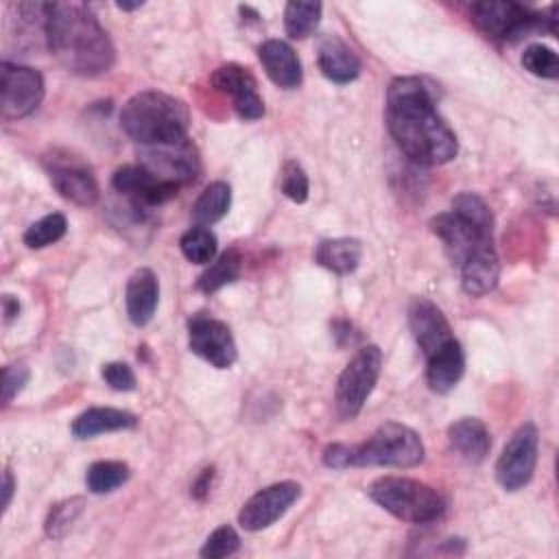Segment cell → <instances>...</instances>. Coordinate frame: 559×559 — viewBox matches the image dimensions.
Returning a JSON list of instances; mask_svg holds the SVG:
<instances>
[{"mask_svg":"<svg viewBox=\"0 0 559 559\" xmlns=\"http://www.w3.org/2000/svg\"><path fill=\"white\" fill-rule=\"evenodd\" d=\"M539 435L535 424H522L496 461V478L504 491H518L531 483L537 465Z\"/></svg>","mask_w":559,"mask_h":559,"instance_id":"8","label":"cell"},{"mask_svg":"<svg viewBox=\"0 0 559 559\" xmlns=\"http://www.w3.org/2000/svg\"><path fill=\"white\" fill-rule=\"evenodd\" d=\"M138 424V417L129 411L122 408H111V406H94L83 411L70 426L72 435L76 439H92L103 432H114V430H124L133 428Z\"/></svg>","mask_w":559,"mask_h":559,"instance_id":"24","label":"cell"},{"mask_svg":"<svg viewBox=\"0 0 559 559\" xmlns=\"http://www.w3.org/2000/svg\"><path fill=\"white\" fill-rule=\"evenodd\" d=\"M522 66L535 76L557 79L559 76V59L557 52L544 44H531L522 55Z\"/></svg>","mask_w":559,"mask_h":559,"instance_id":"34","label":"cell"},{"mask_svg":"<svg viewBox=\"0 0 559 559\" xmlns=\"http://www.w3.org/2000/svg\"><path fill=\"white\" fill-rule=\"evenodd\" d=\"M280 188H282L284 197L295 201V203H304L308 199L310 183H308V175H306V170L301 168L299 162H295V159L284 162L282 177H280Z\"/></svg>","mask_w":559,"mask_h":559,"instance_id":"35","label":"cell"},{"mask_svg":"<svg viewBox=\"0 0 559 559\" xmlns=\"http://www.w3.org/2000/svg\"><path fill=\"white\" fill-rule=\"evenodd\" d=\"M430 229L443 242L445 255L456 266H461L480 245L493 242L491 234L478 229L474 223H469L467 218H463L454 210L437 214L430 221Z\"/></svg>","mask_w":559,"mask_h":559,"instance_id":"13","label":"cell"},{"mask_svg":"<svg viewBox=\"0 0 559 559\" xmlns=\"http://www.w3.org/2000/svg\"><path fill=\"white\" fill-rule=\"evenodd\" d=\"M450 445L459 452L467 463H483L489 454L491 439L487 426L478 417H461L448 428Z\"/></svg>","mask_w":559,"mask_h":559,"instance_id":"23","label":"cell"},{"mask_svg":"<svg viewBox=\"0 0 559 559\" xmlns=\"http://www.w3.org/2000/svg\"><path fill=\"white\" fill-rule=\"evenodd\" d=\"M212 478H214V467H207L203 469V474L197 478V483L192 485V496L194 498H205L207 491H210V485H212Z\"/></svg>","mask_w":559,"mask_h":559,"instance_id":"39","label":"cell"},{"mask_svg":"<svg viewBox=\"0 0 559 559\" xmlns=\"http://www.w3.org/2000/svg\"><path fill=\"white\" fill-rule=\"evenodd\" d=\"M258 57L269 79L282 90H295L301 85V61L290 44L284 39H266L258 48Z\"/></svg>","mask_w":559,"mask_h":559,"instance_id":"18","label":"cell"},{"mask_svg":"<svg viewBox=\"0 0 559 559\" xmlns=\"http://www.w3.org/2000/svg\"><path fill=\"white\" fill-rule=\"evenodd\" d=\"M386 127L400 151L421 166L456 157V133L437 111L435 85L421 76H397L386 90Z\"/></svg>","mask_w":559,"mask_h":559,"instance_id":"1","label":"cell"},{"mask_svg":"<svg viewBox=\"0 0 559 559\" xmlns=\"http://www.w3.org/2000/svg\"><path fill=\"white\" fill-rule=\"evenodd\" d=\"M323 7L319 2H288L284 9V28L293 39H306L321 22Z\"/></svg>","mask_w":559,"mask_h":559,"instance_id":"28","label":"cell"},{"mask_svg":"<svg viewBox=\"0 0 559 559\" xmlns=\"http://www.w3.org/2000/svg\"><path fill=\"white\" fill-rule=\"evenodd\" d=\"M2 314H4V321H7V323H11V321L20 314V301H17V297H13V295H4V297H2Z\"/></svg>","mask_w":559,"mask_h":559,"instance_id":"41","label":"cell"},{"mask_svg":"<svg viewBox=\"0 0 559 559\" xmlns=\"http://www.w3.org/2000/svg\"><path fill=\"white\" fill-rule=\"evenodd\" d=\"M317 63L325 79L341 85L354 81L360 74L358 55L338 35H328L321 39Z\"/></svg>","mask_w":559,"mask_h":559,"instance_id":"21","label":"cell"},{"mask_svg":"<svg viewBox=\"0 0 559 559\" xmlns=\"http://www.w3.org/2000/svg\"><path fill=\"white\" fill-rule=\"evenodd\" d=\"M103 380L107 382V386H111L114 391H133L135 389V373L127 362H105L100 369Z\"/></svg>","mask_w":559,"mask_h":559,"instance_id":"37","label":"cell"},{"mask_svg":"<svg viewBox=\"0 0 559 559\" xmlns=\"http://www.w3.org/2000/svg\"><path fill=\"white\" fill-rule=\"evenodd\" d=\"M28 367L17 362V365H7L2 369V404H9L28 382Z\"/></svg>","mask_w":559,"mask_h":559,"instance_id":"38","label":"cell"},{"mask_svg":"<svg viewBox=\"0 0 559 559\" xmlns=\"http://www.w3.org/2000/svg\"><path fill=\"white\" fill-rule=\"evenodd\" d=\"M120 127L140 146L175 142L188 138L190 111L183 100L170 94L144 90L122 105Z\"/></svg>","mask_w":559,"mask_h":559,"instance_id":"4","label":"cell"},{"mask_svg":"<svg viewBox=\"0 0 559 559\" xmlns=\"http://www.w3.org/2000/svg\"><path fill=\"white\" fill-rule=\"evenodd\" d=\"M212 85L231 98L234 111L242 120H258L264 116V100L258 94L253 74L238 63H223L212 72Z\"/></svg>","mask_w":559,"mask_h":559,"instance_id":"14","label":"cell"},{"mask_svg":"<svg viewBox=\"0 0 559 559\" xmlns=\"http://www.w3.org/2000/svg\"><path fill=\"white\" fill-rule=\"evenodd\" d=\"M382 367V352L378 345H365L360 347L354 358L345 365L336 380V391H334V406L341 419L349 421L354 419L367 397L371 395L378 376Z\"/></svg>","mask_w":559,"mask_h":559,"instance_id":"6","label":"cell"},{"mask_svg":"<svg viewBox=\"0 0 559 559\" xmlns=\"http://www.w3.org/2000/svg\"><path fill=\"white\" fill-rule=\"evenodd\" d=\"M83 507H85V500L81 496L66 498V500L52 504L46 515V522H44L46 535L52 539H61L72 528L76 518L83 513Z\"/></svg>","mask_w":559,"mask_h":559,"instance_id":"32","label":"cell"},{"mask_svg":"<svg viewBox=\"0 0 559 559\" xmlns=\"http://www.w3.org/2000/svg\"><path fill=\"white\" fill-rule=\"evenodd\" d=\"M238 546H240V537H238V533L234 531V526L223 524V526L214 528V531L207 535V539H205V544L201 546L199 555L205 557V559H221V557L234 555V552L238 550Z\"/></svg>","mask_w":559,"mask_h":559,"instance_id":"36","label":"cell"},{"mask_svg":"<svg viewBox=\"0 0 559 559\" xmlns=\"http://www.w3.org/2000/svg\"><path fill=\"white\" fill-rule=\"evenodd\" d=\"M367 493L386 513L413 524L435 522L445 509L437 489L404 476H380L369 485Z\"/></svg>","mask_w":559,"mask_h":559,"instance_id":"5","label":"cell"},{"mask_svg":"<svg viewBox=\"0 0 559 559\" xmlns=\"http://www.w3.org/2000/svg\"><path fill=\"white\" fill-rule=\"evenodd\" d=\"M240 266H242V258H240L238 249H227L225 253L218 255V260H214L201 273L197 288L203 293H216L218 288L231 284L240 275Z\"/></svg>","mask_w":559,"mask_h":559,"instance_id":"27","label":"cell"},{"mask_svg":"<svg viewBox=\"0 0 559 559\" xmlns=\"http://www.w3.org/2000/svg\"><path fill=\"white\" fill-rule=\"evenodd\" d=\"M111 186L135 205H162L177 197V186L157 179L144 166H122L114 173Z\"/></svg>","mask_w":559,"mask_h":559,"instance_id":"17","label":"cell"},{"mask_svg":"<svg viewBox=\"0 0 559 559\" xmlns=\"http://www.w3.org/2000/svg\"><path fill=\"white\" fill-rule=\"evenodd\" d=\"M66 229H68L66 216L59 212H52V214H46L44 218L35 221L33 225H28L22 240L28 249H41V247H48V245L57 242L59 238H63Z\"/></svg>","mask_w":559,"mask_h":559,"instance_id":"31","label":"cell"},{"mask_svg":"<svg viewBox=\"0 0 559 559\" xmlns=\"http://www.w3.org/2000/svg\"><path fill=\"white\" fill-rule=\"evenodd\" d=\"M426 367V382L435 393L452 391L465 371V356L461 343L454 338L443 349L432 354Z\"/></svg>","mask_w":559,"mask_h":559,"instance_id":"22","label":"cell"},{"mask_svg":"<svg viewBox=\"0 0 559 559\" xmlns=\"http://www.w3.org/2000/svg\"><path fill=\"white\" fill-rule=\"evenodd\" d=\"M140 166H144L157 179L181 188L197 179L201 162L192 140L183 138L164 144L140 146Z\"/></svg>","mask_w":559,"mask_h":559,"instance_id":"7","label":"cell"},{"mask_svg":"<svg viewBox=\"0 0 559 559\" xmlns=\"http://www.w3.org/2000/svg\"><path fill=\"white\" fill-rule=\"evenodd\" d=\"M498 280H500V260L493 249V242L480 245L461 264V284H463V290L472 297H483L491 293Z\"/></svg>","mask_w":559,"mask_h":559,"instance_id":"20","label":"cell"},{"mask_svg":"<svg viewBox=\"0 0 559 559\" xmlns=\"http://www.w3.org/2000/svg\"><path fill=\"white\" fill-rule=\"evenodd\" d=\"M452 210L456 214H461L463 218H467L469 223H474L478 229L491 234L493 216H491V210L487 207V203L478 194H474V192L456 194L452 201Z\"/></svg>","mask_w":559,"mask_h":559,"instance_id":"33","label":"cell"},{"mask_svg":"<svg viewBox=\"0 0 559 559\" xmlns=\"http://www.w3.org/2000/svg\"><path fill=\"white\" fill-rule=\"evenodd\" d=\"M474 24L491 37H522L544 24V15L528 11L511 0H487L469 7Z\"/></svg>","mask_w":559,"mask_h":559,"instance_id":"10","label":"cell"},{"mask_svg":"<svg viewBox=\"0 0 559 559\" xmlns=\"http://www.w3.org/2000/svg\"><path fill=\"white\" fill-rule=\"evenodd\" d=\"M360 258H362V245L356 238H328V240H321L314 251V260L323 269L336 275H347L356 271L360 264Z\"/></svg>","mask_w":559,"mask_h":559,"instance_id":"25","label":"cell"},{"mask_svg":"<svg viewBox=\"0 0 559 559\" xmlns=\"http://www.w3.org/2000/svg\"><path fill=\"white\" fill-rule=\"evenodd\" d=\"M2 118L15 120L33 114L44 98V76L28 66L2 61L0 66Z\"/></svg>","mask_w":559,"mask_h":559,"instance_id":"9","label":"cell"},{"mask_svg":"<svg viewBox=\"0 0 559 559\" xmlns=\"http://www.w3.org/2000/svg\"><path fill=\"white\" fill-rule=\"evenodd\" d=\"M129 465L122 461H96L87 467L85 485L92 493H109L129 480Z\"/></svg>","mask_w":559,"mask_h":559,"instance_id":"29","label":"cell"},{"mask_svg":"<svg viewBox=\"0 0 559 559\" xmlns=\"http://www.w3.org/2000/svg\"><path fill=\"white\" fill-rule=\"evenodd\" d=\"M231 205V188L227 181H212L203 188L192 205V221L197 225H214L221 221Z\"/></svg>","mask_w":559,"mask_h":559,"instance_id":"26","label":"cell"},{"mask_svg":"<svg viewBox=\"0 0 559 559\" xmlns=\"http://www.w3.org/2000/svg\"><path fill=\"white\" fill-rule=\"evenodd\" d=\"M216 236L203 227V225H194L190 227L181 240H179V247H181V253L186 255L188 262L192 264H207L214 260L216 255Z\"/></svg>","mask_w":559,"mask_h":559,"instance_id":"30","label":"cell"},{"mask_svg":"<svg viewBox=\"0 0 559 559\" xmlns=\"http://www.w3.org/2000/svg\"><path fill=\"white\" fill-rule=\"evenodd\" d=\"M301 496V487L293 480H282L273 483L260 491H255L240 509L238 513V524L249 531H262L275 524Z\"/></svg>","mask_w":559,"mask_h":559,"instance_id":"12","label":"cell"},{"mask_svg":"<svg viewBox=\"0 0 559 559\" xmlns=\"http://www.w3.org/2000/svg\"><path fill=\"white\" fill-rule=\"evenodd\" d=\"M424 461L419 435L397 421L382 424L362 443H330L323 450V463L332 469L347 467H415Z\"/></svg>","mask_w":559,"mask_h":559,"instance_id":"3","label":"cell"},{"mask_svg":"<svg viewBox=\"0 0 559 559\" xmlns=\"http://www.w3.org/2000/svg\"><path fill=\"white\" fill-rule=\"evenodd\" d=\"M48 177L55 190L74 205H94L98 201V183L92 170L74 157H50Z\"/></svg>","mask_w":559,"mask_h":559,"instance_id":"16","label":"cell"},{"mask_svg":"<svg viewBox=\"0 0 559 559\" xmlns=\"http://www.w3.org/2000/svg\"><path fill=\"white\" fill-rule=\"evenodd\" d=\"M124 304L127 317L133 325L142 328L153 319L159 304V282L151 269L142 266L131 273L124 290Z\"/></svg>","mask_w":559,"mask_h":559,"instance_id":"19","label":"cell"},{"mask_svg":"<svg viewBox=\"0 0 559 559\" xmlns=\"http://www.w3.org/2000/svg\"><path fill=\"white\" fill-rule=\"evenodd\" d=\"M144 2L140 0V2H118L116 7L120 9V11H133V9H140Z\"/></svg>","mask_w":559,"mask_h":559,"instance_id":"42","label":"cell"},{"mask_svg":"<svg viewBox=\"0 0 559 559\" xmlns=\"http://www.w3.org/2000/svg\"><path fill=\"white\" fill-rule=\"evenodd\" d=\"M46 44L59 63L79 76L105 74L116 61L109 35L81 2H48Z\"/></svg>","mask_w":559,"mask_h":559,"instance_id":"2","label":"cell"},{"mask_svg":"<svg viewBox=\"0 0 559 559\" xmlns=\"http://www.w3.org/2000/svg\"><path fill=\"white\" fill-rule=\"evenodd\" d=\"M408 328L413 332L415 343L424 352L426 358L443 349L450 341H454L452 328L443 314V310L426 299V297H415L408 306Z\"/></svg>","mask_w":559,"mask_h":559,"instance_id":"15","label":"cell"},{"mask_svg":"<svg viewBox=\"0 0 559 559\" xmlns=\"http://www.w3.org/2000/svg\"><path fill=\"white\" fill-rule=\"evenodd\" d=\"M188 345L192 354L216 369H229L238 356L231 330L207 314H194L188 321Z\"/></svg>","mask_w":559,"mask_h":559,"instance_id":"11","label":"cell"},{"mask_svg":"<svg viewBox=\"0 0 559 559\" xmlns=\"http://www.w3.org/2000/svg\"><path fill=\"white\" fill-rule=\"evenodd\" d=\"M13 491H15V478L11 474V469L7 467L4 474H2V509L7 511L9 504H11V498H13Z\"/></svg>","mask_w":559,"mask_h":559,"instance_id":"40","label":"cell"}]
</instances>
